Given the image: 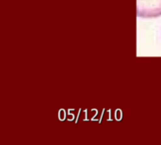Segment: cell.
I'll return each mask as SVG.
<instances>
[{
    "mask_svg": "<svg viewBox=\"0 0 161 145\" xmlns=\"http://www.w3.org/2000/svg\"><path fill=\"white\" fill-rule=\"evenodd\" d=\"M137 14L141 18L161 16V0H137Z\"/></svg>",
    "mask_w": 161,
    "mask_h": 145,
    "instance_id": "1",
    "label": "cell"
}]
</instances>
